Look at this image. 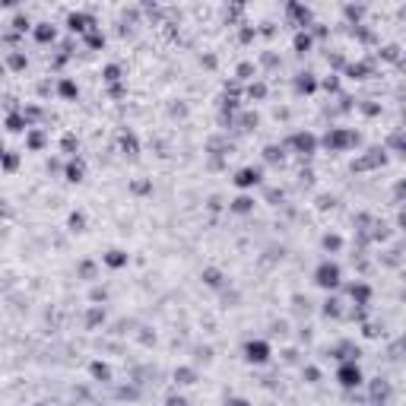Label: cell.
Instances as JSON below:
<instances>
[{
	"mask_svg": "<svg viewBox=\"0 0 406 406\" xmlns=\"http://www.w3.org/2000/svg\"><path fill=\"white\" fill-rule=\"evenodd\" d=\"M352 143H359V134H352V130H330L324 137V146L327 149H343V146H352Z\"/></svg>",
	"mask_w": 406,
	"mask_h": 406,
	"instance_id": "7a4b0ae2",
	"label": "cell"
},
{
	"mask_svg": "<svg viewBox=\"0 0 406 406\" xmlns=\"http://www.w3.org/2000/svg\"><path fill=\"white\" fill-rule=\"evenodd\" d=\"M10 64H13V67H26V57H22V54H13V57H10Z\"/></svg>",
	"mask_w": 406,
	"mask_h": 406,
	"instance_id": "8d00e7d4",
	"label": "cell"
},
{
	"mask_svg": "<svg viewBox=\"0 0 406 406\" xmlns=\"http://www.w3.org/2000/svg\"><path fill=\"white\" fill-rule=\"evenodd\" d=\"M245 359L254 362V365H264V362L270 359V346H267L264 340H251V343L245 346Z\"/></svg>",
	"mask_w": 406,
	"mask_h": 406,
	"instance_id": "277c9868",
	"label": "cell"
},
{
	"mask_svg": "<svg viewBox=\"0 0 406 406\" xmlns=\"http://www.w3.org/2000/svg\"><path fill=\"white\" fill-rule=\"evenodd\" d=\"M308 48H311V35H308V32H298L295 35V51H308Z\"/></svg>",
	"mask_w": 406,
	"mask_h": 406,
	"instance_id": "44dd1931",
	"label": "cell"
},
{
	"mask_svg": "<svg viewBox=\"0 0 406 406\" xmlns=\"http://www.w3.org/2000/svg\"><path fill=\"white\" fill-rule=\"evenodd\" d=\"M349 298H352V302H359V305H368L372 289H368L365 282H352V286H349Z\"/></svg>",
	"mask_w": 406,
	"mask_h": 406,
	"instance_id": "52a82bcc",
	"label": "cell"
},
{
	"mask_svg": "<svg viewBox=\"0 0 406 406\" xmlns=\"http://www.w3.org/2000/svg\"><path fill=\"white\" fill-rule=\"evenodd\" d=\"M38 406H45V403H38Z\"/></svg>",
	"mask_w": 406,
	"mask_h": 406,
	"instance_id": "ab89813d",
	"label": "cell"
},
{
	"mask_svg": "<svg viewBox=\"0 0 406 406\" xmlns=\"http://www.w3.org/2000/svg\"><path fill=\"white\" fill-rule=\"evenodd\" d=\"M251 210H254V200H251V197H235L232 200V213H241V216H245V213H251Z\"/></svg>",
	"mask_w": 406,
	"mask_h": 406,
	"instance_id": "30bf717a",
	"label": "cell"
},
{
	"mask_svg": "<svg viewBox=\"0 0 406 406\" xmlns=\"http://www.w3.org/2000/svg\"><path fill=\"white\" fill-rule=\"evenodd\" d=\"M340 279H343V273H340L337 264H330V260H324V264L314 270V282L320 286V289H337Z\"/></svg>",
	"mask_w": 406,
	"mask_h": 406,
	"instance_id": "6da1fadb",
	"label": "cell"
},
{
	"mask_svg": "<svg viewBox=\"0 0 406 406\" xmlns=\"http://www.w3.org/2000/svg\"><path fill=\"white\" fill-rule=\"evenodd\" d=\"M203 282H207V286H213V289H219V286H222V273H219L216 267L203 270Z\"/></svg>",
	"mask_w": 406,
	"mask_h": 406,
	"instance_id": "9a60e30c",
	"label": "cell"
},
{
	"mask_svg": "<svg viewBox=\"0 0 406 406\" xmlns=\"http://www.w3.org/2000/svg\"><path fill=\"white\" fill-rule=\"evenodd\" d=\"M251 73H254V67H251V64H241V67H238V76H241V79H248Z\"/></svg>",
	"mask_w": 406,
	"mask_h": 406,
	"instance_id": "d6a6232c",
	"label": "cell"
},
{
	"mask_svg": "<svg viewBox=\"0 0 406 406\" xmlns=\"http://www.w3.org/2000/svg\"><path fill=\"white\" fill-rule=\"evenodd\" d=\"M165 406H187V400L178 393V397H169V403H165Z\"/></svg>",
	"mask_w": 406,
	"mask_h": 406,
	"instance_id": "e575fe53",
	"label": "cell"
},
{
	"mask_svg": "<svg viewBox=\"0 0 406 406\" xmlns=\"http://www.w3.org/2000/svg\"><path fill=\"white\" fill-rule=\"evenodd\" d=\"M121 149L127 152V156H137V152H140V146H137V137H134V134H124V137H121Z\"/></svg>",
	"mask_w": 406,
	"mask_h": 406,
	"instance_id": "2e32d148",
	"label": "cell"
},
{
	"mask_svg": "<svg viewBox=\"0 0 406 406\" xmlns=\"http://www.w3.org/2000/svg\"><path fill=\"white\" fill-rule=\"evenodd\" d=\"M337 378H340V384H343V387H349V390H352V387H359V384H362V368L355 365V362H343V365H340V372H337Z\"/></svg>",
	"mask_w": 406,
	"mask_h": 406,
	"instance_id": "3957f363",
	"label": "cell"
},
{
	"mask_svg": "<svg viewBox=\"0 0 406 406\" xmlns=\"http://www.w3.org/2000/svg\"><path fill=\"white\" fill-rule=\"evenodd\" d=\"M92 378L108 381V378H111V368H108V365H102V362H92Z\"/></svg>",
	"mask_w": 406,
	"mask_h": 406,
	"instance_id": "d6986e66",
	"label": "cell"
},
{
	"mask_svg": "<svg viewBox=\"0 0 406 406\" xmlns=\"http://www.w3.org/2000/svg\"><path fill=\"white\" fill-rule=\"evenodd\" d=\"M282 156H286V146H267L264 149V159L267 162H282Z\"/></svg>",
	"mask_w": 406,
	"mask_h": 406,
	"instance_id": "ac0fdd59",
	"label": "cell"
},
{
	"mask_svg": "<svg viewBox=\"0 0 406 406\" xmlns=\"http://www.w3.org/2000/svg\"><path fill=\"white\" fill-rule=\"evenodd\" d=\"M324 314H330V317H340V314H343L337 298H327V302H324Z\"/></svg>",
	"mask_w": 406,
	"mask_h": 406,
	"instance_id": "cb8c5ba5",
	"label": "cell"
},
{
	"mask_svg": "<svg viewBox=\"0 0 406 406\" xmlns=\"http://www.w3.org/2000/svg\"><path fill=\"white\" fill-rule=\"evenodd\" d=\"M372 397H375V400H384V397H387V384L375 381V384H372Z\"/></svg>",
	"mask_w": 406,
	"mask_h": 406,
	"instance_id": "4316f807",
	"label": "cell"
},
{
	"mask_svg": "<svg viewBox=\"0 0 406 406\" xmlns=\"http://www.w3.org/2000/svg\"><path fill=\"white\" fill-rule=\"evenodd\" d=\"M105 264H108V267H124L127 254H124V251H108V254H105Z\"/></svg>",
	"mask_w": 406,
	"mask_h": 406,
	"instance_id": "e0dca14e",
	"label": "cell"
},
{
	"mask_svg": "<svg viewBox=\"0 0 406 406\" xmlns=\"http://www.w3.org/2000/svg\"><path fill=\"white\" fill-rule=\"evenodd\" d=\"M83 225H86V216H83V213H73V216H70V229L83 232Z\"/></svg>",
	"mask_w": 406,
	"mask_h": 406,
	"instance_id": "484cf974",
	"label": "cell"
},
{
	"mask_svg": "<svg viewBox=\"0 0 406 406\" xmlns=\"http://www.w3.org/2000/svg\"><path fill=\"white\" fill-rule=\"evenodd\" d=\"M365 73H368L365 64H352V67H349V76H355V79H365Z\"/></svg>",
	"mask_w": 406,
	"mask_h": 406,
	"instance_id": "83f0119b",
	"label": "cell"
},
{
	"mask_svg": "<svg viewBox=\"0 0 406 406\" xmlns=\"http://www.w3.org/2000/svg\"><path fill=\"white\" fill-rule=\"evenodd\" d=\"M86 45H89V48H102V45H105V35H102V32H95V29H89Z\"/></svg>",
	"mask_w": 406,
	"mask_h": 406,
	"instance_id": "603a6c76",
	"label": "cell"
},
{
	"mask_svg": "<svg viewBox=\"0 0 406 406\" xmlns=\"http://www.w3.org/2000/svg\"><path fill=\"white\" fill-rule=\"evenodd\" d=\"M102 76H105V83H111V86H114V83L121 79V67H117V64H108V67H105V73H102Z\"/></svg>",
	"mask_w": 406,
	"mask_h": 406,
	"instance_id": "ffe728a7",
	"label": "cell"
},
{
	"mask_svg": "<svg viewBox=\"0 0 406 406\" xmlns=\"http://www.w3.org/2000/svg\"><path fill=\"white\" fill-rule=\"evenodd\" d=\"M67 22H70V29H73V32H89V29H92V19H89L86 13H73Z\"/></svg>",
	"mask_w": 406,
	"mask_h": 406,
	"instance_id": "ba28073f",
	"label": "cell"
},
{
	"mask_svg": "<svg viewBox=\"0 0 406 406\" xmlns=\"http://www.w3.org/2000/svg\"><path fill=\"white\" fill-rule=\"evenodd\" d=\"M134 190H137V194H146L149 184H146V181H137V184H134Z\"/></svg>",
	"mask_w": 406,
	"mask_h": 406,
	"instance_id": "f35d334b",
	"label": "cell"
},
{
	"mask_svg": "<svg viewBox=\"0 0 406 406\" xmlns=\"http://www.w3.org/2000/svg\"><path fill=\"white\" fill-rule=\"evenodd\" d=\"M13 29H16V32H26V29H29V19H26V16H16V19H13Z\"/></svg>",
	"mask_w": 406,
	"mask_h": 406,
	"instance_id": "4dcf8cb0",
	"label": "cell"
},
{
	"mask_svg": "<svg viewBox=\"0 0 406 406\" xmlns=\"http://www.w3.org/2000/svg\"><path fill=\"white\" fill-rule=\"evenodd\" d=\"M64 149H67V152H73V149H76V140H73V134H67V137H64Z\"/></svg>",
	"mask_w": 406,
	"mask_h": 406,
	"instance_id": "836d02e7",
	"label": "cell"
},
{
	"mask_svg": "<svg viewBox=\"0 0 406 406\" xmlns=\"http://www.w3.org/2000/svg\"><path fill=\"white\" fill-rule=\"evenodd\" d=\"M194 381H197V372H194V368H178V372H175V384H194Z\"/></svg>",
	"mask_w": 406,
	"mask_h": 406,
	"instance_id": "8fae6325",
	"label": "cell"
},
{
	"mask_svg": "<svg viewBox=\"0 0 406 406\" xmlns=\"http://www.w3.org/2000/svg\"><path fill=\"white\" fill-rule=\"evenodd\" d=\"M286 146L298 149L302 156H314V149H317V140H314L311 134H292L289 140H286Z\"/></svg>",
	"mask_w": 406,
	"mask_h": 406,
	"instance_id": "5b68a950",
	"label": "cell"
},
{
	"mask_svg": "<svg viewBox=\"0 0 406 406\" xmlns=\"http://www.w3.org/2000/svg\"><path fill=\"white\" fill-rule=\"evenodd\" d=\"M260 178H264V172L260 169H241L235 175V184L238 187H254V184H260Z\"/></svg>",
	"mask_w": 406,
	"mask_h": 406,
	"instance_id": "8992f818",
	"label": "cell"
},
{
	"mask_svg": "<svg viewBox=\"0 0 406 406\" xmlns=\"http://www.w3.org/2000/svg\"><path fill=\"white\" fill-rule=\"evenodd\" d=\"M57 92L64 95V99H76V86L70 79H61V86H57Z\"/></svg>",
	"mask_w": 406,
	"mask_h": 406,
	"instance_id": "7402d4cb",
	"label": "cell"
},
{
	"mask_svg": "<svg viewBox=\"0 0 406 406\" xmlns=\"http://www.w3.org/2000/svg\"><path fill=\"white\" fill-rule=\"evenodd\" d=\"M314 86H317V83H314L311 73H298V79H295V89L298 92H314Z\"/></svg>",
	"mask_w": 406,
	"mask_h": 406,
	"instance_id": "7c38bea8",
	"label": "cell"
},
{
	"mask_svg": "<svg viewBox=\"0 0 406 406\" xmlns=\"http://www.w3.org/2000/svg\"><path fill=\"white\" fill-rule=\"evenodd\" d=\"M83 175H86V169H83L79 159H73V162L67 165V181H83Z\"/></svg>",
	"mask_w": 406,
	"mask_h": 406,
	"instance_id": "4fadbf2b",
	"label": "cell"
},
{
	"mask_svg": "<svg viewBox=\"0 0 406 406\" xmlns=\"http://www.w3.org/2000/svg\"><path fill=\"white\" fill-rule=\"evenodd\" d=\"M305 378H308V381L314 384V381H317V368H305Z\"/></svg>",
	"mask_w": 406,
	"mask_h": 406,
	"instance_id": "74e56055",
	"label": "cell"
},
{
	"mask_svg": "<svg viewBox=\"0 0 406 406\" xmlns=\"http://www.w3.org/2000/svg\"><path fill=\"white\" fill-rule=\"evenodd\" d=\"M35 38H38V42H54V26H51V22H38Z\"/></svg>",
	"mask_w": 406,
	"mask_h": 406,
	"instance_id": "5bb4252c",
	"label": "cell"
},
{
	"mask_svg": "<svg viewBox=\"0 0 406 406\" xmlns=\"http://www.w3.org/2000/svg\"><path fill=\"white\" fill-rule=\"evenodd\" d=\"M225 406H251V403L241 400V397H229V400H225Z\"/></svg>",
	"mask_w": 406,
	"mask_h": 406,
	"instance_id": "d590c367",
	"label": "cell"
},
{
	"mask_svg": "<svg viewBox=\"0 0 406 406\" xmlns=\"http://www.w3.org/2000/svg\"><path fill=\"white\" fill-rule=\"evenodd\" d=\"M0 165H4V169H7V172H13V169H16V165H19V159L13 156V152H4V156H0Z\"/></svg>",
	"mask_w": 406,
	"mask_h": 406,
	"instance_id": "d4e9b609",
	"label": "cell"
},
{
	"mask_svg": "<svg viewBox=\"0 0 406 406\" xmlns=\"http://www.w3.org/2000/svg\"><path fill=\"white\" fill-rule=\"evenodd\" d=\"M7 127L13 130V134H19V130H29V121H26V114H22V111H13V114L7 117Z\"/></svg>",
	"mask_w": 406,
	"mask_h": 406,
	"instance_id": "9c48e42d",
	"label": "cell"
},
{
	"mask_svg": "<svg viewBox=\"0 0 406 406\" xmlns=\"http://www.w3.org/2000/svg\"><path fill=\"white\" fill-rule=\"evenodd\" d=\"M324 248H327V251H340V248H343V241H340L337 235H327V238H324Z\"/></svg>",
	"mask_w": 406,
	"mask_h": 406,
	"instance_id": "f1b7e54d",
	"label": "cell"
},
{
	"mask_svg": "<svg viewBox=\"0 0 406 406\" xmlns=\"http://www.w3.org/2000/svg\"><path fill=\"white\" fill-rule=\"evenodd\" d=\"M248 95H251V99H264V95H267V86H264V83H257V86L248 89Z\"/></svg>",
	"mask_w": 406,
	"mask_h": 406,
	"instance_id": "f546056e",
	"label": "cell"
},
{
	"mask_svg": "<svg viewBox=\"0 0 406 406\" xmlns=\"http://www.w3.org/2000/svg\"><path fill=\"white\" fill-rule=\"evenodd\" d=\"M42 143H45V137H42V134H29V146H32V149H38Z\"/></svg>",
	"mask_w": 406,
	"mask_h": 406,
	"instance_id": "1f68e13d",
	"label": "cell"
}]
</instances>
